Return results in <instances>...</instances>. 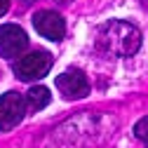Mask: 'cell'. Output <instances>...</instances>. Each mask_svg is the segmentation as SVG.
I'll use <instances>...</instances> for the list:
<instances>
[{
	"mask_svg": "<svg viewBox=\"0 0 148 148\" xmlns=\"http://www.w3.org/2000/svg\"><path fill=\"white\" fill-rule=\"evenodd\" d=\"M97 42L108 54H115V57H132V54L141 47V33L129 21H110V24H106L99 31Z\"/></svg>",
	"mask_w": 148,
	"mask_h": 148,
	"instance_id": "6da1fadb",
	"label": "cell"
},
{
	"mask_svg": "<svg viewBox=\"0 0 148 148\" xmlns=\"http://www.w3.org/2000/svg\"><path fill=\"white\" fill-rule=\"evenodd\" d=\"M52 68V57L47 52H31L26 57H21L19 61H14V75L19 80H38L42 75H47V71Z\"/></svg>",
	"mask_w": 148,
	"mask_h": 148,
	"instance_id": "7a4b0ae2",
	"label": "cell"
},
{
	"mask_svg": "<svg viewBox=\"0 0 148 148\" xmlns=\"http://www.w3.org/2000/svg\"><path fill=\"white\" fill-rule=\"evenodd\" d=\"M26 115V99H21V94L16 92H7L0 97V129L10 132L19 125Z\"/></svg>",
	"mask_w": 148,
	"mask_h": 148,
	"instance_id": "3957f363",
	"label": "cell"
},
{
	"mask_svg": "<svg viewBox=\"0 0 148 148\" xmlns=\"http://www.w3.org/2000/svg\"><path fill=\"white\" fill-rule=\"evenodd\" d=\"M28 47V35L24 33L21 26L16 24H5L0 26V54L7 59L19 57V54Z\"/></svg>",
	"mask_w": 148,
	"mask_h": 148,
	"instance_id": "277c9868",
	"label": "cell"
},
{
	"mask_svg": "<svg viewBox=\"0 0 148 148\" xmlns=\"http://www.w3.org/2000/svg\"><path fill=\"white\" fill-rule=\"evenodd\" d=\"M33 26L42 38L47 40H61L64 33H66V24L61 19V14L52 12V10H42V12H35L33 16Z\"/></svg>",
	"mask_w": 148,
	"mask_h": 148,
	"instance_id": "5b68a950",
	"label": "cell"
},
{
	"mask_svg": "<svg viewBox=\"0 0 148 148\" xmlns=\"http://www.w3.org/2000/svg\"><path fill=\"white\" fill-rule=\"evenodd\" d=\"M57 87L61 92V97L73 101V99H82L89 94V82L80 71H66L57 78Z\"/></svg>",
	"mask_w": 148,
	"mask_h": 148,
	"instance_id": "8992f818",
	"label": "cell"
},
{
	"mask_svg": "<svg viewBox=\"0 0 148 148\" xmlns=\"http://www.w3.org/2000/svg\"><path fill=\"white\" fill-rule=\"evenodd\" d=\"M26 103L28 108L33 110H40L49 103V89L47 87H31L28 89V94H26Z\"/></svg>",
	"mask_w": 148,
	"mask_h": 148,
	"instance_id": "52a82bcc",
	"label": "cell"
},
{
	"mask_svg": "<svg viewBox=\"0 0 148 148\" xmlns=\"http://www.w3.org/2000/svg\"><path fill=\"white\" fill-rule=\"evenodd\" d=\"M134 136H136V139H141V141L146 143V148H148V115H146V118H141V120L134 125Z\"/></svg>",
	"mask_w": 148,
	"mask_h": 148,
	"instance_id": "ba28073f",
	"label": "cell"
},
{
	"mask_svg": "<svg viewBox=\"0 0 148 148\" xmlns=\"http://www.w3.org/2000/svg\"><path fill=\"white\" fill-rule=\"evenodd\" d=\"M7 10H10V0H0V16L7 14Z\"/></svg>",
	"mask_w": 148,
	"mask_h": 148,
	"instance_id": "9c48e42d",
	"label": "cell"
}]
</instances>
